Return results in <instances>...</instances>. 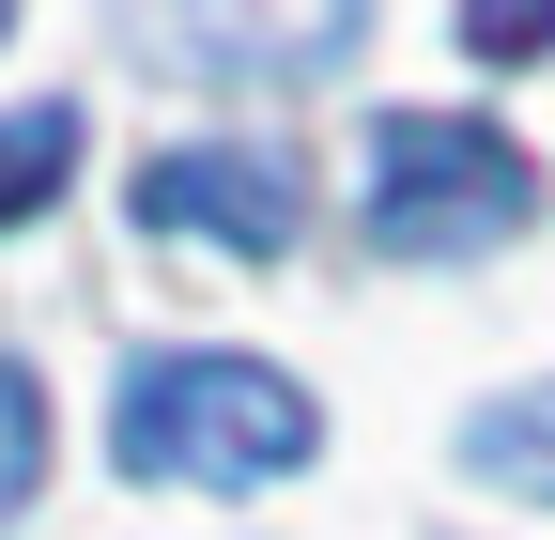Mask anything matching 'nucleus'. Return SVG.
<instances>
[{
	"instance_id": "nucleus-5",
	"label": "nucleus",
	"mask_w": 555,
	"mask_h": 540,
	"mask_svg": "<svg viewBox=\"0 0 555 540\" xmlns=\"http://www.w3.org/2000/svg\"><path fill=\"white\" fill-rule=\"evenodd\" d=\"M463 463H478L494 494L555 510V386H509V401H478V417H463Z\"/></svg>"
},
{
	"instance_id": "nucleus-8",
	"label": "nucleus",
	"mask_w": 555,
	"mask_h": 540,
	"mask_svg": "<svg viewBox=\"0 0 555 540\" xmlns=\"http://www.w3.org/2000/svg\"><path fill=\"white\" fill-rule=\"evenodd\" d=\"M463 47L478 62H540L555 47V0H463Z\"/></svg>"
},
{
	"instance_id": "nucleus-4",
	"label": "nucleus",
	"mask_w": 555,
	"mask_h": 540,
	"mask_svg": "<svg viewBox=\"0 0 555 540\" xmlns=\"http://www.w3.org/2000/svg\"><path fill=\"white\" fill-rule=\"evenodd\" d=\"M185 62H217V78H309V62L356 47L371 0H155Z\"/></svg>"
},
{
	"instance_id": "nucleus-7",
	"label": "nucleus",
	"mask_w": 555,
	"mask_h": 540,
	"mask_svg": "<svg viewBox=\"0 0 555 540\" xmlns=\"http://www.w3.org/2000/svg\"><path fill=\"white\" fill-rule=\"evenodd\" d=\"M31 479H47V386H31L16 356H0V525L31 510Z\"/></svg>"
},
{
	"instance_id": "nucleus-6",
	"label": "nucleus",
	"mask_w": 555,
	"mask_h": 540,
	"mask_svg": "<svg viewBox=\"0 0 555 540\" xmlns=\"http://www.w3.org/2000/svg\"><path fill=\"white\" fill-rule=\"evenodd\" d=\"M62 170H78V108H16V124H0V232L47 217Z\"/></svg>"
},
{
	"instance_id": "nucleus-9",
	"label": "nucleus",
	"mask_w": 555,
	"mask_h": 540,
	"mask_svg": "<svg viewBox=\"0 0 555 540\" xmlns=\"http://www.w3.org/2000/svg\"><path fill=\"white\" fill-rule=\"evenodd\" d=\"M0 31H16V0H0Z\"/></svg>"
},
{
	"instance_id": "nucleus-3",
	"label": "nucleus",
	"mask_w": 555,
	"mask_h": 540,
	"mask_svg": "<svg viewBox=\"0 0 555 540\" xmlns=\"http://www.w3.org/2000/svg\"><path fill=\"white\" fill-rule=\"evenodd\" d=\"M309 217L294 155H247V140H185L139 170V232H185V247H232V262H278Z\"/></svg>"
},
{
	"instance_id": "nucleus-1",
	"label": "nucleus",
	"mask_w": 555,
	"mask_h": 540,
	"mask_svg": "<svg viewBox=\"0 0 555 540\" xmlns=\"http://www.w3.org/2000/svg\"><path fill=\"white\" fill-rule=\"evenodd\" d=\"M108 448H124V479H170V494H262L324 448V401L294 371H262V356L170 340V356H139L108 386Z\"/></svg>"
},
{
	"instance_id": "nucleus-2",
	"label": "nucleus",
	"mask_w": 555,
	"mask_h": 540,
	"mask_svg": "<svg viewBox=\"0 0 555 540\" xmlns=\"http://www.w3.org/2000/svg\"><path fill=\"white\" fill-rule=\"evenodd\" d=\"M540 217V155L478 108H386L371 124V247L386 262H463Z\"/></svg>"
}]
</instances>
